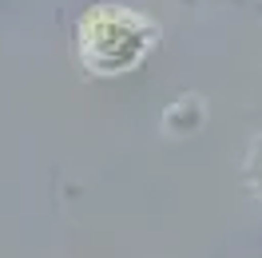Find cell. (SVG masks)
Instances as JSON below:
<instances>
[{
  "label": "cell",
  "instance_id": "cell-1",
  "mask_svg": "<svg viewBox=\"0 0 262 258\" xmlns=\"http://www.w3.org/2000/svg\"><path fill=\"white\" fill-rule=\"evenodd\" d=\"M155 28L127 8H92L80 24V56L92 72H127L151 48Z\"/></svg>",
  "mask_w": 262,
  "mask_h": 258
}]
</instances>
